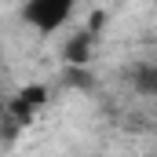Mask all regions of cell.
Segmentation results:
<instances>
[{
	"mask_svg": "<svg viewBox=\"0 0 157 157\" xmlns=\"http://www.w3.org/2000/svg\"><path fill=\"white\" fill-rule=\"evenodd\" d=\"M73 7H77V0H26V4H22V18H26L37 33L51 37V33H59V29L70 22Z\"/></svg>",
	"mask_w": 157,
	"mask_h": 157,
	"instance_id": "cell-1",
	"label": "cell"
},
{
	"mask_svg": "<svg viewBox=\"0 0 157 157\" xmlns=\"http://www.w3.org/2000/svg\"><path fill=\"white\" fill-rule=\"evenodd\" d=\"M44 102H48V88H44V84H29V88H22V91L7 102V117L15 121V124H29L33 113H37Z\"/></svg>",
	"mask_w": 157,
	"mask_h": 157,
	"instance_id": "cell-2",
	"label": "cell"
},
{
	"mask_svg": "<svg viewBox=\"0 0 157 157\" xmlns=\"http://www.w3.org/2000/svg\"><path fill=\"white\" fill-rule=\"evenodd\" d=\"M128 84H132V91L135 95H143V99H157V59H143V62H135L132 70H128Z\"/></svg>",
	"mask_w": 157,
	"mask_h": 157,
	"instance_id": "cell-3",
	"label": "cell"
},
{
	"mask_svg": "<svg viewBox=\"0 0 157 157\" xmlns=\"http://www.w3.org/2000/svg\"><path fill=\"white\" fill-rule=\"evenodd\" d=\"M91 40H95L91 29H80L77 37L66 44V59H70V62H88V55H91Z\"/></svg>",
	"mask_w": 157,
	"mask_h": 157,
	"instance_id": "cell-4",
	"label": "cell"
}]
</instances>
